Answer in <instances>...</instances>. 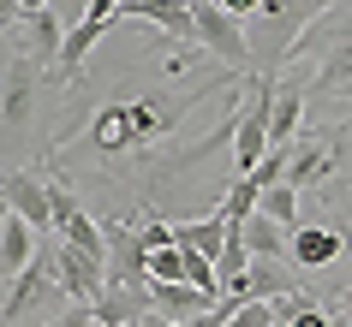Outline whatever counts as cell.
Masks as SVG:
<instances>
[{
  "label": "cell",
  "mask_w": 352,
  "mask_h": 327,
  "mask_svg": "<svg viewBox=\"0 0 352 327\" xmlns=\"http://www.w3.org/2000/svg\"><path fill=\"white\" fill-rule=\"evenodd\" d=\"M36 226H30V220H6V232H0V274H6V280H19L24 268H30V262H36Z\"/></svg>",
  "instance_id": "ffe728a7"
},
{
  "label": "cell",
  "mask_w": 352,
  "mask_h": 327,
  "mask_svg": "<svg viewBox=\"0 0 352 327\" xmlns=\"http://www.w3.org/2000/svg\"><path fill=\"white\" fill-rule=\"evenodd\" d=\"M191 327H227V315H221V309H209V315H197Z\"/></svg>",
  "instance_id": "d590c367"
},
{
  "label": "cell",
  "mask_w": 352,
  "mask_h": 327,
  "mask_svg": "<svg viewBox=\"0 0 352 327\" xmlns=\"http://www.w3.org/2000/svg\"><path fill=\"white\" fill-rule=\"evenodd\" d=\"M138 238H144V250H167V244H173V226H167V220H138Z\"/></svg>",
  "instance_id": "f1b7e54d"
},
{
  "label": "cell",
  "mask_w": 352,
  "mask_h": 327,
  "mask_svg": "<svg viewBox=\"0 0 352 327\" xmlns=\"http://www.w3.org/2000/svg\"><path fill=\"white\" fill-rule=\"evenodd\" d=\"M138 327H191V322H167V315H155V309H149V315H144Z\"/></svg>",
  "instance_id": "e575fe53"
},
{
  "label": "cell",
  "mask_w": 352,
  "mask_h": 327,
  "mask_svg": "<svg viewBox=\"0 0 352 327\" xmlns=\"http://www.w3.org/2000/svg\"><path fill=\"white\" fill-rule=\"evenodd\" d=\"M257 202H263V191L251 179H233L227 184V197H221V220H233V226H239L245 215H257Z\"/></svg>",
  "instance_id": "d4e9b609"
},
{
  "label": "cell",
  "mask_w": 352,
  "mask_h": 327,
  "mask_svg": "<svg viewBox=\"0 0 352 327\" xmlns=\"http://www.w3.org/2000/svg\"><path fill=\"white\" fill-rule=\"evenodd\" d=\"M90 6H96V0H54V6H48V12H54V19L66 24V30H78V24L90 19Z\"/></svg>",
  "instance_id": "f546056e"
},
{
  "label": "cell",
  "mask_w": 352,
  "mask_h": 327,
  "mask_svg": "<svg viewBox=\"0 0 352 327\" xmlns=\"http://www.w3.org/2000/svg\"><path fill=\"white\" fill-rule=\"evenodd\" d=\"M54 274H60L66 304H96V298L108 291V262H102V256L72 250L66 238H54Z\"/></svg>",
  "instance_id": "9c48e42d"
},
{
  "label": "cell",
  "mask_w": 352,
  "mask_h": 327,
  "mask_svg": "<svg viewBox=\"0 0 352 327\" xmlns=\"http://www.w3.org/2000/svg\"><path fill=\"white\" fill-rule=\"evenodd\" d=\"M340 327H352V291L340 298Z\"/></svg>",
  "instance_id": "8d00e7d4"
},
{
  "label": "cell",
  "mask_w": 352,
  "mask_h": 327,
  "mask_svg": "<svg viewBox=\"0 0 352 327\" xmlns=\"http://www.w3.org/2000/svg\"><path fill=\"white\" fill-rule=\"evenodd\" d=\"M269 108H275V77H251V108H239V131H233V167L251 173V167L269 155Z\"/></svg>",
  "instance_id": "52a82bcc"
},
{
  "label": "cell",
  "mask_w": 352,
  "mask_h": 327,
  "mask_svg": "<svg viewBox=\"0 0 352 327\" xmlns=\"http://www.w3.org/2000/svg\"><path fill=\"white\" fill-rule=\"evenodd\" d=\"M108 232V286H131V291H149V250L138 238V220H102Z\"/></svg>",
  "instance_id": "ba28073f"
},
{
  "label": "cell",
  "mask_w": 352,
  "mask_h": 327,
  "mask_svg": "<svg viewBox=\"0 0 352 327\" xmlns=\"http://www.w3.org/2000/svg\"><path fill=\"white\" fill-rule=\"evenodd\" d=\"M239 232H245V250L251 256H287V262H293V232H287L280 220H269L263 208L239 220Z\"/></svg>",
  "instance_id": "44dd1931"
},
{
  "label": "cell",
  "mask_w": 352,
  "mask_h": 327,
  "mask_svg": "<svg viewBox=\"0 0 352 327\" xmlns=\"http://www.w3.org/2000/svg\"><path fill=\"white\" fill-rule=\"evenodd\" d=\"M90 315H96V327H131V322H144V315H149V291L108 286V291L90 304Z\"/></svg>",
  "instance_id": "ac0fdd59"
},
{
  "label": "cell",
  "mask_w": 352,
  "mask_h": 327,
  "mask_svg": "<svg viewBox=\"0 0 352 327\" xmlns=\"http://www.w3.org/2000/svg\"><path fill=\"white\" fill-rule=\"evenodd\" d=\"M340 90H352V19L322 36V60L311 72V95H340Z\"/></svg>",
  "instance_id": "5bb4252c"
},
{
  "label": "cell",
  "mask_w": 352,
  "mask_h": 327,
  "mask_svg": "<svg viewBox=\"0 0 352 327\" xmlns=\"http://www.w3.org/2000/svg\"><path fill=\"white\" fill-rule=\"evenodd\" d=\"M305 101H311V77H275V108H269V143H293L305 125Z\"/></svg>",
  "instance_id": "9a60e30c"
},
{
  "label": "cell",
  "mask_w": 352,
  "mask_h": 327,
  "mask_svg": "<svg viewBox=\"0 0 352 327\" xmlns=\"http://www.w3.org/2000/svg\"><path fill=\"white\" fill-rule=\"evenodd\" d=\"M24 12H48V6H54V0H19Z\"/></svg>",
  "instance_id": "74e56055"
},
{
  "label": "cell",
  "mask_w": 352,
  "mask_h": 327,
  "mask_svg": "<svg viewBox=\"0 0 352 327\" xmlns=\"http://www.w3.org/2000/svg\"><path fill=\"white\" fill-rule=\"evenodd\" d=\"M66 291H60V274H54V244H42L36 262L12 280V291H6V304H0V327L24 322V315H42L48 304H60Z\"/></svg>",
  "instance_id": "8992f818"
},
{
  "label": "cell",
  "mask_w": 352,
  "mask_h": 327,
  "mask_svg": "<svg viewBox=\"0 0 352 327\" xmlns=\"http://www.w3.org/2000/svg\"><path fill=\"white\" fill-rule=\"evenodd\" d=\"M227 232H233V220H221V208L215 215H204V220H186V226H173V244L179 250H197V256H215L227 250Z\"/></svg>",
  "instance_id": "d6986e66"
},
{
  "label": "cell",
  "mask_w": 352,
  "mask_h": 327,
  "mask_svg": "<svg viewBox=\"0 0 352 327\" xmlns=\"http://www.w3.org/2000/svg\"><path fill=\"white\" fill-rule=\"evenodd\" d=\"M19 19H24V6H19V0H0V30H12Z\"/></svg>",
  "instance_id": "d6a6232c"
},
{
  "label": "cell",
  "mask_w": 352,
  "mask_h": 327,
  "mask_svg": "<svg viewBox=\"0 0 352 327\" xmlns=\"http://www.w3.org/2000/svg\"><path fill=\"white\" fill-rule=\"evenodd\" d=\"M0 191H6V208H12V215L36 226V238L54 232V215H48V179H42V173L12 167V173H0Z\"/></svg>",
  "instance_id": "7c38bea8"
},
{
  "label": "cell",
  "mask_w": 352,
  "mask_h": 327,
  "mask_svg": "<svg viewBox=\"0 0 352 327\" xmlns=\"http://www.w3.org/2000/svg\"><path fill=\"white\" fill-rule=\"evenodd\" d=\"M0 202H6V191H0Z\"/></svg>",
  "instance_id": "b9f144b4"
},
{
  "label": "cell",
  "mask_w": 352,
  "mask_h": 327,
  "mask_svg": "<svg viewBox=\"0 0 352 327\" xmlns=\"http://www.w3.org/2000/svg\"><path fill=\"white\" fill-rule=\"evenodd\" d=\"M42 327H96V315H90V304H66L60 315H48Z\"/></svg>",
  "instance_id": "4dcf8cb0"
},
{
  "label": "cell",
  "mask_w": 352,
  "mask_h": 327,
  "mask_svg": "<svg viewBox=\"0 0 352 327\" xmlns=\"http://www.w3.org/2000/svg\"><path fill=\"white\" fill-rule=\"evenodd\" d=\"M275 327H287V322H275Z\"/></svg>",
  "instance_id": "7bdbcfd3"
},
{
  "label": "cell",
  "mask_w": 352,
  "mask_h": 327,
  "mask_svg": "<svg viewBox=\"0 0 352 327\" xmlns=\"http://www.w3.org/2000/svg\"><path fill=\"white\" fill-rule=\"evenodd\" d=\"M6 220H12V208H6V202H0V232H6Z\"/></svg>",
  "instance_id": "f35d334b"
},
{
  "label": "cell",
  "mask_w": 352,
  "mask_h": 327,
  "mask_svg": "<svg viewBox=\"0 0 352 327\" xmlns=\"http://www.w3.org/2000/svg\"><path fill=\"white\" fill-rule=\"evenodd\" d=\"M340 131H346V137H352V125H340Z\"/></svg>",
  "instance_id": "60d3db41"
},
{
  "label": "cell",
  "mask_w": 352,
  "mask_h": 327,
  "mask_svg": "<svg viewBox=\"0 0 352 327\" xmlns=\"http://www.w3.org/2000/svg\"><path fill=\"white\" fill-rule=\"evenodd\" d=\"M227 327H275V304L251 298V304H239L233 315H227Z\"/></svg>",
  "instance_id": "4316f807"
},
{
  "label": "cell",
  "mask_w": 352,
  "mask_h": 327,
  "mask_svg": "<svg viewBox=\"0 0 352 327\" xmlns=\"http://www.w3.org/2000/svg\"><path fill=\"white\" fill-rule=\"evenodd\" d=\"M233 84H245L239 72H197L186 84V90H131V95H113V101H102V108L90 113V125L72 137V149H84L90 155L96 173H162V143L173 137V131L186 125V113L197 108V101H209V95L233 90Z\"/></svg>",
  "instance_id": "6da1fadb"
},
{
  "label": "cell",
  "mask_w": 352,
  "mask_h": 327,
  "mask_svg": "<svg viewBox=\"0 0 352 327\" xmlns=\"http://www.w3.org/2000/svg\"><path fill=\"white\" fill-rule=\"evenodd\" d=\"M340 256H346L340 226H298L293 232V268L298 274H322V268H334Z\"/></svg>",
  "instance_id": "2e32d148"
},
{
  "label": "cell",
  "mask_w": 352,
  "mask_h": 327,
  "mask_svg": "<svg viewBox=\"0 0 352 327\" xmlns=\"http://www.w3.org/2000/svg\"><path fill=\"white\" fill-rule=\"evenodd\" d=\"M42 84H48V72L30 66L24 54H12L0 66V143H12V149L30 143L36 113H42Z\"/></svg>",
  "instance_id": "3957f363"
},
{
  "label": "cell",
  "mask_w": 352,
  "mask_h": 327,
  "mask_svg": "<svg viewBox=\"0 0 352 327\" xmlns=\"http://www.w3.org/2000/svg\"><path fill=\"white\" fill-rule=\"evenodd\" d=\"M287 291H298L293 280V262L287 256H251V268H245V280H233L227 286V298H239V304H251V298H287Z\"/></svg>",
  "instance_id": "4fadbf2b"
},
{
  "label": "cell",
  "mask_w": 352,
  "mask_h": 327,
  "mask_svg": "<svg viewBox=\"0 0 352 327\" xmlns=\"http://www.w3.org/2000/svg\"><path fill=\"white\" fill-rule=\"evenodd\" d=\"M245 268H251V250H245V232L233 226V232H227V250L215 256V274H221V291L233 286V280H245Z\"/></svg>",
  "instance_id": "cb8c5ba5"
},
{
  "label": "cell",
  "mask_w": 352,
  "mask_h": 327,
  "mask_svg": "<svg viewBox=\"0 0 352 327\" xmlns=\"http://www.w3.org/2000/svg\"><path fill=\"white\" fill-rule=\"evenodd\" d=\"M221 304L215 291L191 286V280H173V286H149V309L155 315H167V322H197V315H209V309Z\"/></svg>",
  "instance_id": "e0dca14e"
},
{
  "label": "cell",
  "mask_w": 352,
  "mask_h": 327,
  "mask_svg": "<svg viewBox=\"0 0 352 327\" xmlns=\"http://www.w3.org/2000/svg\"><path fill=\"white\" fill-rule=\"evenodd\" d=\"M149 280H155V286H173V280H186V250H179V244H167V250H149Z\"/></svg>",
  "instance_id": "484cf974"
},
{
  "label": "cell",
  "mask_w": 352,
  "mask_h": 327,
  "mask_svg": "<svg viewBox=\"0 0 352 327\" xmlns=\"http://www.w3.org/2000/svg\"><path fill=\"white\" fill-rule=\"evenodd\" d=\"M257 208H263L269 220H280L287 232H298V226H305V220H298V191H293V184H269Z\"/></svg>",
  "instance_id": "603a6c76"
},
{
  "label": "cell",
  "mask_w": 352,
  "mask_h": 327,
  "mask_svg": "<svg viewBox=\"0 0 352 327\" xmlns=\"http://www.w3.org/2000/svg\"><path fill=\"white\" fill-rule=\"evenodd\" d=\"M186 6H209V0H186Z\"/></svg>",
  "instance_id": "ab89813d"
},
{
  "label": "cell",
  "mask_w": 352,
  "mask_h": 327,
  "mask_svg": "<svg viewBox=\"0 0 352 327\" xmlns=\"http://www.w3.org/2000/svg\"><path fill=\"white\" fill-rule=\"evenodd\" d=\"M215 6H221V12H233V19H257L263 0H215Z\"/></svg>",
  "instance_id": "1f68e13d"
},
{
  "label": "cell",
  "mask_w": 352,
  "mask_h": 327,
  "mask_svg": "<svg viewBox=\"0 0 352 327\" xmlns=\"http://www.w3.org/2000/svg\"><path fill=\"white\" fill-rule=\"evenodd\" d=\"M334 0H263L257 6V30H251V60H257V77L269 66H293L298 42L316 30V19L329 12Z\"/></svg>",
  "instance_id": "7a4b0ae2"
},
{
  "label": "cell",
  "mask_w": 352,
  "mask_h": 327,
  "mask_svg": "<svg viewBox=\"0 0 352 327\" xmlns=\"http://www.w3.org/2000/svg\"><path fill=\"white\" fill-rule=\"evenodd\" d=\"M340 238H346V250H352V191H346V202H340Z\"/></svg>",
  "instance_id": "836d02e7"
},
{
  "label": "cell",
  "mask_w": 352,
  "mask_h": 327,
  "mask_svg": "<svg viewBox=\"0 0 352 327\" xmlns=\"http://www.w3.org/2000/svg\"><path fill=\"white\" fill-rule=\"evenodd\" d=\"M60 238H66L72 250H84V256H102V262H108V232H102V220H90L84 208H78V215L66 220V226H60Z\"/></svg>",
  "instance_id": "7402d4cb"
},
{
  "label": "cell",
  "mask_w": 352,
  "mask_h": 327,
  "mask_svg": "<svg viewBox=\"0 0 352 327\" xmlns=\"http://www.w3.org/2000/svg\"><path fill=\"white\" fill-rule=\"evenodd\" d=\"M191 24H197V48H204V54H215L227 72H239V77H257L245 19H233V12H221V6L209 0V6H191Z\"/></svg>",
  "instance_id": "5b68a950"
},
{
  "label": "cell",
  "mask_w": 352,
  "mask_h": 327,
  "mask_svg": "<svg viewBox=\"0 0 352 327\" xmlns=\"http://www.w3.org/2000/svg\"><path fill=\"white\" fill-rule=\"evenodd\" d=\"M120 19L126 24H149V30H162L167 42H179V48H197V24H191L186 0H126Z\"/></svg>",
  "instance_id": "8fae6325"
},
{
  "label": "cell",
  "mask_w": 352,
  "mask_h": 327,
  "mask_svg": "<svg viewBox=\"0 0 352 327\" xmlns=\"http://www.w3.org/2000/svg\"><path fill=\"white\" fill-rule=\"evenodd\" d=\"M48 215H54V232H60V226H66V220L78 215V197H72V191H66L60 179H48Z\"/></svg>",
  "instance_id": "83f0119b"
},
{
  "label": "cell",
  "mask_w": 352,
  "mask_h": 327,
  "mask_svg": "<svg viewBox=\"0 0 352 327\" xmlns=\"http://www.w3.org/2000/svg\"><path fill=\"white\" fill-rule=\"evenodd\" d=\"M12 54H24L30 66H42V72L54 77V66H60V48H66V24L54 19V12H24L19 24H12Z\"/></svg>",
  "instance_id": "30bf717a"
},
{
  "label": "cell",
  "mask_w": 352,
  "mask_h": 327,
  "mask_svg": "<svg viewBox=\"0 0 352 327\" xmlns=\"http://www.w3.org/2000/svg\"><path fill=\"white\" fill-rule=\"evenodd\" d=\"M131 327H138V322H131Z\"/></svg>",
  "instance_id": "ee69618b"
},
{
  "label": "cell",
  "mask_w": 352,
  "mask_h": 327,
  "mask_svg": "<svg viewBox=\"0 0 352 327\" xmlns=\"http://www.w3.org/2000/svg\"><path fill=\"white\" fill-rule=\"evenodd\" d=\"M346 149H352V137H346L340 125L298 131V137H293V155H287V179H280V184H293L298 197H305V191H322V184L340 173Z\"/></svg>",
  "instance_id": "277c9868"
}]
</instances>
